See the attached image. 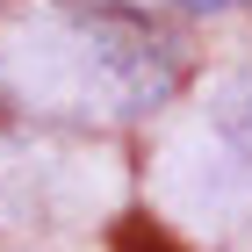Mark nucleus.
<instances>
[{
  "instance_id": "f257e3e1",
  "label": "nucleus",
  "mask_w": 252,
  "mask_h": 252,
  "mask_svg": "<svg viewBox=\"0 0 252 252\" xmlns=\"http://www.w3.org/2000/svg\"><path fill=\"white\" fill-rule=\"evenodd\" d=\"M180 7H194V15H223V7H245V0H180Z\"/></svg>"
}]
</instances>
